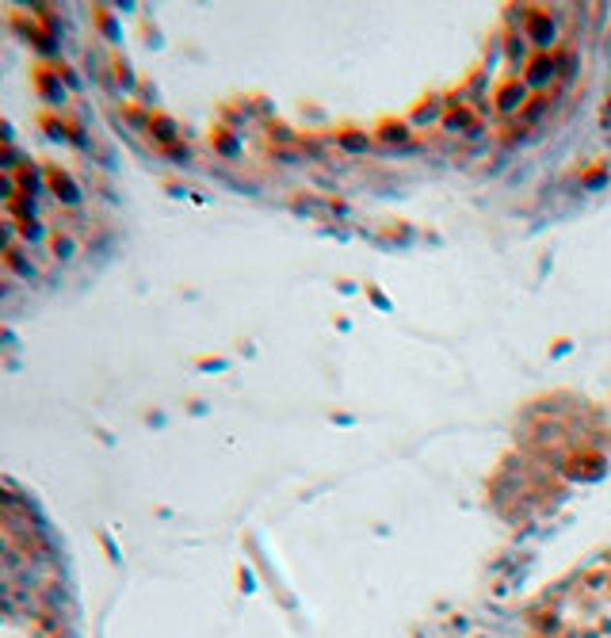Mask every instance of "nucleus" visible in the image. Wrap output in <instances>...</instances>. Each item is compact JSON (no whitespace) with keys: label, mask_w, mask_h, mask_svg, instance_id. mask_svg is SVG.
<instances>
[{"label":"nucleus","mask_w":611,"mask_h":638,"mask_svg":"<svg viewBox=\"0 0 611 638\" xmlns=\"http://www.w3.org/2000/svg\"><path fill=\"white\" fill-rule=\"evenodd\" d=\"M50 183H54V188H66V203H73L77 199V188H73V183H69V176H58V172H54V176H50Z\"/></svg>","instance_id":"nucleus-1"}]
</instances>
